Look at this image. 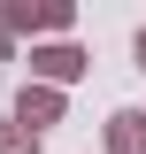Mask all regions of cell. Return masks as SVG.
<instances>
[{
  "label": "cell",
  "mask_w": 146,
  "mask_h": 154,
  "mask_svg": "<svg viewBox=\"0 0 146 154\" xmlns=\"http://www.w3.org/2000/svg\"><path fill=\"white\" fill-rule=\"evenodd\" d=\"M138 62H146V38H138Z\"/></svg>",
  "instance_id": "7a4b0ae2"
},
{
  "label": "cell",
  "mask_w": 146,
  "mask_h": 154,
  "mask_svg": "<svg viewBox=\"0 0 146 154\" xmlns=\"http://www.w3.org/2000/svg\"><path fill=\"white\" fill-rule=\"evenodd\" d=\"M115 154H146V116H115Z\"/></svg>",
  "instance_id": "6da1fadb"
}]
</instances>
